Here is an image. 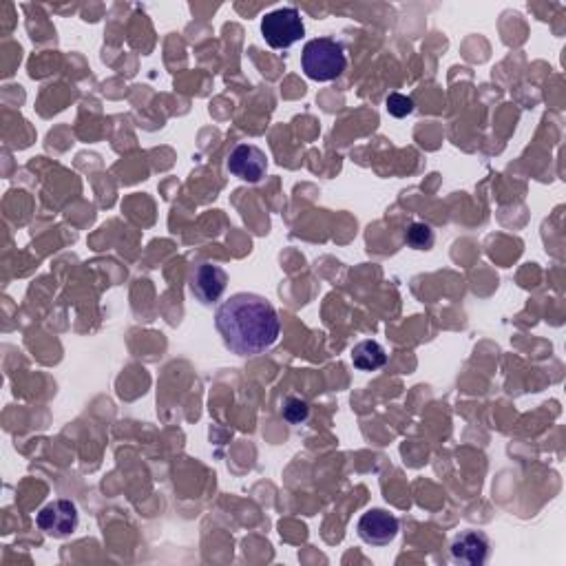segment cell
Masks as SVG:
<instances>
[{
	"mask_svg": "<svg viewBox=\"0 0 566 566\" xmlns=\"http://www.w3.org/2000/svg\"><path fill=\"white\" fill-rule=\"evenodd\" d=\"M224 345L239 356H257L279 341L281 321L275 306L253 292H237L215 314Z\"/></svg>",
	"mask_w": 566,
	"mask_h": 566,
	"instance_id": "cell-1",
	"label": "cell"
},
{
	"mask_svg": "<svg viewBox=\"0 0 566 566\" xmlns=\"http://www.w3.org/2000/svg\"><path fill=\"white\" fill-rule=\"evenodd\" d=\"M301 67L310 80L330 82L337 80L348 67L345 49L334 38H314L306 43L301 54Z\"/></svg>",
	"mask_w": 566,
	"mask_h": 566,
	"instance_id": "cell-2",
	"label": "cell"
},
{
	"mask_svg": "<svg viewBox=\"0 0 566 566\" xmlns=\"http://www.w3.org/2000/svg\"><path fill=\"white\" fill-rule=\"evenodd\" d=\"M261 36L266 38L272 49H288L299 43L306 36V25H303L299 9L281 7L266 14V18L261 20Z\"/></svg>",
	"mask_w": 566,
	"mask_h": 566,
	"instance_id": "cell-3",
	"label": "cell"
},
{
	"mask_svg": "<svg viewBox=\"0 0 566 566\" xmlns=\"http://www.w3.org/2000/svg\"><path fill=\"white\" fill-rule=\"evenodd\" d=\"M188 286L202 306H215L228 288V272L211 261H202L188 275Z\"/></svg>",
	"mask_w": 566,
	"mask_h": 566,
	"instance_id": "cell-4",
	"label": "cell"
},
{
	"mask_svg": "<svg viewBox=\"0 0 566 566\" xmlns=\"http://www.w3.org/2000/svg\"><path fill=\"white\" fill-rule=\"evenodd\" d=\"M80 513L71 500H54L38 511L36 524L51 538H69L78 529Z\"/></svg>",
	"mask_w": 566,
	"mask_h": 566,
	"instance_id": "cell-5",
	"label": "cell"
},
{
	"mask_svg": "<svg viewBox=\"0 0 566 566\" xmlns=\"http://www.w3.org/2000/svg\"><path fill=\"white\" fill-rule=\"evenodd\" d=\"M356 531H359V538L372 544V547H387V544L396 540L398 531H401V522L390 511L370 509L359 518Z\"/></svg>",
	"mask_w": 566,
	"mask_h": 566,
	"instance_id": "cell-6",
	"label": "cell"
},
{
	"mask_svg": "<svg viewBox=\"0 0 566 566\" xmlns=\"http://www.w3.org/2000/svg\"><path fill=\"white\" fill-rule=\"evenodd\" d=\"M228 171L235 177L250 184H257L266 177L268 157L266 153L253 144H239L228 155Z\"/></svg>",
	"mask_w": 566,
	"mask_h": 566,
	"instance_id": "cell-7",
	"label": "cell"
},
{
	"mask_svg": "<svg viewBox=\"0 0 566 566\" xmlns=\"http://www.w3.org/2000/svg\"><path fill=\"white\" fill-rule=\"evenodd\" d=\"M452 560L460 562V564H467V566H480L489 560L491 555V542L485 536V533L480 531H463L460 536L454 538L452 547Z\"/></svg>",
	"mask_w": 566,
	"mask_h": 566,
	"instance_id": "cell-8",
	"label": "cell"
},
{
	"mask_svg": "<svg viewBox=\"0 0 566 566\" xmlns=\"http://www.w3.org/2000/svg\"><path fill=\"white\" fill-rule=\"evenodd\" d=\"M352 363H354L356 370L374 372V370H381L383 365L387 363V354H385L381 343L361 341V343L354 345Z\"/></svg>",
	"mask_w": 566,
	"mask_h": 566,
	"instance_id": "cell-9",
	"label": "cell"
},
{
	"mask_svg": "<svg viewBox=\"0 0 566 566\" xmlns=\"http://www.w3.org/2000/svg\"><path fill=\"white\" fill-rule=\"evenodd\" d=\"M434 241H436L434 230L425 222L410 224V228H407L405 233V244L414 250H429L434 246Z\"/></svg>",
	"mask_w": 566,
	"mask_h": 566,
	"instance_id": "cell-10",
	"label": "cell"
},
{
	"mask_svg": "<svg viewBox=\"0 0 566 566\" xmlns=\"http://www.w3.org/2000/svg\"><path fill=\"white\" fill-rule=\"evenodd\" d=\"M308 416H310L308 401H303L299 396H288L286 401H283V418H286L290 425L306 423Z\"/></svg>",
	"mask_w": 566,
	"mask_h": 566,
	"instance_id": "cell-11",
	"label": "cell"
},
{
	"mask_svg": "<svg viewBox=\"0 0 566 566\" xmlns=\"http://www.w3.org/2000/svg\"><path fill=\"white\" fill-rule=\"evenodd\" d=\"M385 104L387 111H390V115H394V118H407V115H412L416 109L414 100L410 96H403V93H390Z\"/></svg>",
	"mask_w": 566,
	"mask_h": 566,
	"instance_id": "cell-12",
	"label": "cell"
}]
</instances>
